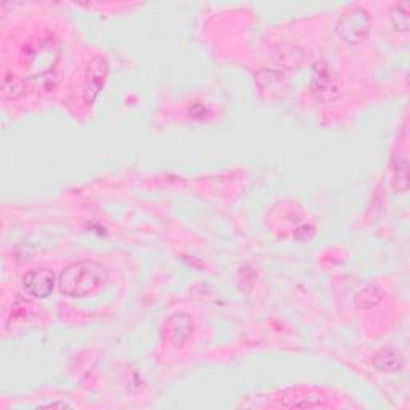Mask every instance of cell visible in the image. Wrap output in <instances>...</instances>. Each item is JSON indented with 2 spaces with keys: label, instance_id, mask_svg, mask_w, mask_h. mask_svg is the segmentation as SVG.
Returning <instances> with one entry per match:
<instances>
[{
  "label": "cell",
  "instance_id": "14",
  "mask_svg": "<svg viewBox=\"0 0 410 410\" xmlns=\"http://www.w3.org/2000/svg\"><path fill=\"white\" fill-rule=\"evenodd\" d=\"M40 407H58V409H71L73 406L68 402H64V401H52V402H45V404H40Z\"/></svg>",
  "mask_w": 410,
  "mask_h": 410
},
{
  "label": "cell",
  "instance_id": "6",
  "mask_svg": "<svg viewBox=\"0 0 410 410\" xmlns=\"http://www.w3.org/2000/svg\"><path fill=\"white\" fill-rule=\"evenodd\" d=\"M372 366L382 373H399L406 366V359L397 349L383 348L373 354Z\"/></svg>",
  "mask_w": 410,
  "mask_h": 410
},
{
  "label": "cell",
  "instance_id": "12",
  "mask_svg": "<svg viewBox=\"0 0 410 410\" xmlns=\"http://www.w3.org/2000/svg\"><path fill=\"white\" fill-rule=\"evenodd\" d=\"M255 80H257V84L260 85L261 90H268V88L272 90V88H276L282 84L284 76L275 69H263L257 74V79Z\"/></svg>",
  "mask_w": 410,
  "mask_h": 410
},
{
  "label": "cell",
  "instance_id": "13",
  "mask_svg": "<svg viewBox=\"0 0 410 410\" xmlns=\"http://www.w3.org/2000/svg\"><path fill=\"white\" fill-rule=\"evenodd\" d=\"M382 300V292L375 287V285H367L362 290H359L356 295V303L362 308H372Z\"/></svg>",
  "mask_w": 410,
  "mask_h": 410
},
{
  "label": "cell",
  "instance_id": "5",
  "mask_svg": "<svg viewBox=\"0 0 410 410\" xmlns=\"http://www.w3.org/2000/svg\"><path fill=\"white\" fill-rule=\"evenodd\" d=\"M165 330H167L169 342L174 344V346L181 348L191 340L193 337L194 332L193 319L186 313H175L174 316L169 318Z\"/></svg>",
  "mask_w": 410,
  "mask_h": 410
},
{
  "label": "cell",
  "instance_id": "4",
  "mask_svg": "<svg viewBox=\"0 0 410 410\" xmlns=\"http://www.w3.org/2000/svg\"><path fill=\"white\" fill-rule=\"evenodd\" d=\"M55 284H58L55 272L49 268L31 270L23 277V287L32 299H47V296L52 295Z\"/></svg>",
  "mask_w": 410,
  "mask_h": 410
},
{
  "label": "cell",
  "instance_id": "10",
  "mask_svg": "<svg viewBox=\"0 0 410 410\" xmlns=\"http://www.w3.org/2000/svg\"><path fill=\"white\" fill-rule=\"evenodd\" d=\"M390 21L397 32H409L410 28V2H399L390 10Z\"/></svg>",
  "mask_w": 410,
  "mask_h": 410
},
{
  "label": "cell",
  "instance_id": "2",
  "mask_svg": "<svg viewBox=\"0 0 410 410\" xmlns=\"http://www.w3.org/2000/svg\"><path fill=\"white\" fill-rule=\"evenodd\" d=\"M372 20L367 11L361 7H354L344 11L337 23V34L340 35L343 42L349 45L361 44L370 34Z\"/></svg>",
  "mask_w": 410,
  "mask_h": 410
},
{
  "label": "cell",
  "instance_id": "1",
  "mask_svg": "<svg viewBox=\"0 0 410 410\" xmlns=\"http://www.w3.org/2000/svg\"><path fill=\"white\" fill-rule=\"evenodd\" d=\"M108 282V271L95 260L68 265L58 276V289L68 299H87L98 294Z\"/></svg>",
  "mask_w": 410,
  "mask_h": 410
},
{
  "label": "cell",
  "instance_id": "8",
  "mask_svg": "<svg viewBox=\"0 0 410 410\" xmlns=\"http://www.w3.org/2000/svg\"><path fill=\"white\" fill-rule=\"evenodd\" d=\"M393 184L397 193L409 189V160L404 152H397L393 157Z\"/></svg>",
  "mask_w": 410,
  "mask_h": 410
},
{
  "label": "cell",
  "instance_id": "9",
  "mask_svg": "<svg viewBox=\"0 0 410 410\" xmlns=\"http://www.w3.org/2000/svg\"><path fill=\"white\" fill-rule=\"evenodd\" d=\"M276 61L287 69H299L303 63V52L292 44H282L276 52Z\"/></svg>",
  "mask_w": 410,
  "mask_h": 410
},
{
  "label": "cell",
  "instance_id": "7",
  "mask_svg": "<svg viewBox=\"0 0 410 410\" xmlns=\"http://www.w3.org/2000/svg\"><path fill=\"white\" fill-rule=\"evenodd\" d=\"M313 88L319 98L327 100L337 93V82L330 68L325 63H318L313 73Z\"/></svg>",
  "mask_w": 410,
  "mask_h": 410
},
{
  "label": "cell",
  "instance_id": "11",
  "mask_svg": "<svg viewBox=\"0 0 410 410\" xmlns=\"http://www.w3.org/2000/svg\"><path fill=\"white\" fill-rule=\"evenodd\" d=\"M23 92H25V84H23V80L16 74L7 73L2 77V93L5 98L15 100L21 97Z\"/></svg>",
  "mask_w": 410,
  "mask_h": 410
},
{
  "label": "cell",
  "instance_id": "3",
  "mask_svg": "<svg viewBox=\"0 0 410 410\" xmlns=\"http://www.w3.org/2000/svg\"><path fill=\"white\" fill-rule=\"evenodd\" d=\"M109 76V63L106 56L95 55L87 64L84 76V98L88 104L98 98Z\"/></svg>",
  "mask_w": 410,
  "mask_h": 410
}]
</instances>
